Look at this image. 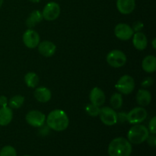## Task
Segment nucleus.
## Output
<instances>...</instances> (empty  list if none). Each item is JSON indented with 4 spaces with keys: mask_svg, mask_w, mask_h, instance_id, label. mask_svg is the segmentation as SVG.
I'll return each instance as SVG.
<instances>
[{
    "mask_svg": "<svg viewBox=\"0 0 156 156\" xmlns=\"http://www.w3.org/2000/svg\"><path fill=\"white\" fill-rule=\"evenodd\" d=\"M69 120L66 113L62 110H53L47 117V125L53 130L61 132L67 129Z\"/></svg>",
    "mask_w": 156,
    "mask_h": 156,
    "instance_id": "1",
    "label": "nucleus"
},
{
    "mask_svg": "<svg viewBox=\"0 0 156 156\" xmlns=\"http://www.w3.org/2000/svg\"><path fill=\"white\" fill-rule=\"evenodd\" d=\"M132 150V144L123 137L114 139L108 146L110 156H130Z\"/></svg>",
    "mask_w": 156,
    "mask_h": 156,
    "instance_id": "2",
    "label": "nucleus"
},
{
    "mask_svg": "<svg viewBox=\"0 0 156 156\" xmlns=\"http://www.w3.org/2000/svg\"><path fill=\"white\" fill-rule=\"evenodd\" d=\"M149 135V131L146 126L141 124H135L129 129L127 134L128 141L131 144L139 145L146 141Z\"/></svg>",
    "mask_w": 156,
    "mask_h": 156,
    "instance_id": "3",
    "label": "nucleus"
},
{
    "mask_svg": "<svg viewBox=\"0 0 156 156\" xmlns=\"http://www.w3.org/2000/svg\"><path fill=\"white\" fill-rule=\"evenodd\" d=\"M106 60L111 67L120 68L126 64L127 58L123 51L119 50H114L108 53Z\"/></svg>",
    "mask_w": 156,
    "mask_h": 156,
    "instance_id": "4",
    "label": "nucleus"
},
{
    "mask_svg": "<svg viewBox=\"0 0 156 156\" xmlns=\"http://www.w3.org/2000/svg\"><path fill=\"white\" fill-rule=\"evenodd\" d=\"M115 88L120 94H129L135 88V81L132 76L124 75L117 81Z\"/></svg>",
    "mask_w": 156,
    "mask_h": 156,
    "instance_id": "5",
    "label": "nucleus"
},
{
    "mask_svg": "<svg viewBox=\"0 0 156 156\" xmlns=\"http://www.w3.org/2000/svg\"><path fill=\"white\" fill-rule=\"evenodd\" d=\"M98 116L102 123L107 126H113L117 123V113L112 108L103 107L100 108Z\"/></svg>",
    "mask_w": 156,
    "mask_h": 156,
    "instance_id": "6",
    "label": "nucleus"
},
{
    "mask_svg": "<svg viewBox=\"0 0 156 156\" xmlns=\"http://www.w3.org/2000/svg\"><path fill=\"white\" fill-rule=\"evenodd\" d=\"M147 115V111L144 108L137 107L128 113L126 119L130 124H139L146 120Z\"/></svg>",
    "mask_w": 156,
    "mask_h": 156,
    "instance_id": "7",
    "label": "nucleus"
},
{
    "mask_svg": "<svg viewBox=\"0 0 156 156\" xmlns=\"http://www.w3.org/2000/svg\"><path fill=\"white\" fill-rule=\"evenodd\" d=\"M26 122L30 126L34 127H41L44 125L46 121V116L44 113L39 111H30L26 114L25 117Z\"/></svg>",
    "mask_w": 156,
    "mask_h": 156,
    "instance_id": "8",
    "label": "nucleus"
},
{
    "mask_svg": "<svg viewBox=\"0 0 156 156\" xmlns=\"http://www.w3.org/2000/svg\"><path fill=\"white\" fill-rule=\"evenodd\" d=\"M60 14V6L55 2H50L47 3L44 8L42 15L44 19L47 21H54Z\"/></svg>",
    "mask_w": 156,
    "mask_h": 156,
    "instance_id": "9",
    "label": "nucleus"
},
{
    "mask_svg": "<svg viewBox=\"0 0 156 156\" xmlns=\"http://www.w3.org/2000/svg\"><path fill=\"white\" fill-rule=\"evenodd\" d=\"M134 32L132 27L124 23L117 24L114 28V34L120 41H129L133 35Z\"/></svg>",
    "mask_w": 156,
    "mask_h": 156,
    "instance_id": "10",
    "label": "nucleus"
},
{
    "mask_svg": "<svg viewBox=\"0 0 156 156\" xmlns=\"http://www.w3.org/2000/svg\"><path fill=\"white\" fill-rule=\"evenodd\" d=\"M22 39L24 45L30 49H34L37 47L41 42L38 33L32 29H27L24 32Z\"/></svg>",
    "mask_w": 156,
    "mask_h": 156,
    "instance_id": "11",
    "label": "nucleus"
},
{
    "mask_svg": "<svg viewBox=\"0 0 156 156\" xmlns=\"http://www.w3.org/2000/svg\"><path fill=\"white\" fill-rule=\"evenodd\" d=\"M89 99L91 104L98 107H100L105 104L106 98H105V92L102 91L101 88H98V87H94L90 92Z\"/></svg>",
    "mask_w": 156,
    "mask_h": 156,
    "instance_id": "12",
    "label": "nucleus"
},
{
    "mask_svg": "<svg viewBox=\"0 0 156 156\" xmlns=\"http://www.w3.org/2000/svg\"><path fill=\"white\" fill-rule=\"evenodd\" d=\"M38 51L42 56L46 57H50L53 56L56 50V47L53 42L49 41H44L40 42L38 44Z\"/></svg>",
    "mask_w": 156,
    "mask_h": 156,
    "instance_id": "13",
    "label": "nucleus"
},
{
    "mask_svg": "<svg viewBox=\"0 0 156 156\" xmlns=\"http://www.w3.org/2000/svg\"><path fill=\"white\" fill-rule=\"evenodd\" d=\"M135 7V0H117V10L123 15H129L132 13Z\"/></svg>",
    "mask_w": 156,
    "mask_h": 156,
    "instance_id": "14",
    "label": "nucleus"
},
{
    "mask_svg": "<svg viewBox=\"0 0 156 156\" xmlns=\"http://www.w3.org/2000/svg\"><path fill=\"white\" fill-rule=\"evenodd\" d=\"M133 44L134 47L138 50H143L147 47L148 41L147 37L143 33L136 32L133 35Z\"/></svg>",
    "mask_w": 156,
    "mask_h": 156,
    "instance_id": "15",
    "label": "nucleus"
},
{
    "mask_svg": "<svg viewBox=\"0 0 156 156\" xmlns=\"http://www.w3.org/2000/svg\"><path fill=\"white\" fill-rule=\"evenodd\" d=\"M34 96L37 101L41 103H47L51 99V91L46 87H39L34 92Z\"/></svg>",
    "mask_w": 156,
    "mask_h": 156,
    "instance_id": "16",
    "label": "nucleus"
},
{
    "mask_svg": "<svg viewBox=\"0 0 156 156\" xmlns=\"http://www.w3.org/2000/svg\"><path fill=\"white\" fill-rule=\"evenodd\" d=\"M13 118L12 109L9 107H1L0 108V126H7Z\"/></svg>",
    "mask_w": 156,
    "mask_h": 156,
    "instance_id": "17",
    "label": "nucleus"
},
{
    "mask_svg": "<svg viewBox=\"0 0 156 156\" xmlns=\"http://www.w3.org/2000/svg\"><path fill=\"white\" fill-rule=\"evenodd\" d=\"M152 101V94L150 91L146 89H140L136 94V101L141 107H146L150 104Z\"/></svg>",
    "mask_w": 156,
    "mask_h": 156,
    "instance_id": "18",
    "label": "nucleus"
},
{
    "mask_svg": "<svg viewBox=\"0 0 156 156\" xmlns=\"http://www.w3.org/2000/svg\"><path fill=\"white\" fill-rule=\"evenodd\" d=\"M44 19L42 15V12L38 10H34L30 14L28 18L26 20V26L29 29L34 27L37 24H39Z\"/></svg>",
    "mask_w": 156,
    "mask_h": 156,
    "instance_id": "19",
    "label": "nucleus"
},
{
    "mask_svg": "<svg viewBox=\"0 0 156 156\" xmlns=\"http://www.w3.org/2000/svg\"><path fill=\"white\" fill-rule=\"evenodd\" d=\"M142 68L148 73H153L156 70V58L155 56L149 55L146 56L142 62Z\"/></svg>",
    "mask_w": 156,
    "mask_h": 156,
    "instance_id": "20",
    "label": "nucleus"
},
{
    "mask_svg": "<svg viewBox=\"0 0 156 156\" xmlns=\"http://www.w3.org/2000/svg\"><path fill=\"white\" fill-rule=\"evenodd\" d=\"M24 82L29 88H35L39 84L40 79L36 73L30 72L24 76Z\"/></svg>",
    "mask_w": 156,
    "mask_h": 156,
    "instance_id": "21",
    "label": "nucleus"
},
{
    "mask_svg": "<svg viewBox=\"0 0 156 156\" xmlns=\"http://www.w3.org/2000/svg\"><path fill=\"white\" fill-rule=\"evenodd\" d=\"M111 108L114 110H118L123 105V98L120 93H114L110 100Z\"/></svg>",
    "mask_w": 156,
    "mask_h": 156,
    "instance_id": "22",
    "label": "nucleus"
},
{
    "mask_svg": "<svg viewBox=\"0 0 156 156\" xmlns=\"http://www.w3.org/2000/svg\"><path fill=\"white\" fill-rule=\"evenodd\" d=\"M24 102V97L21 95H15L11 98L8 105L12 109H18L23 105Z\"/></svg>",
    "mask_w": 156,
    "mask_h": 156,
    "instance_id": "23",
    "label": "nucleus"
},
{
    "mask_svg": "<svg viewBox=\"0 0 156 156\" xmlns=\"http://www.w3.org/2000/svg\"><path fill=\"white\" fill-rule=\"evenodd\" d=\"M99 111H100L99 107L96 106V105H93L91 103L88 104L85 106V111L91 117H97V116H98Z\"/></svg>",
    "mask_w": 156,
    "mask_h": 156,
    "instance_id": "24",
    "label": "nucleus"
},
{
    "mask_svg": "<svg viewBox=\"0 0 156 156\" xmlns=\"http://www.w3.org/2000/svg\"><path fill=\"white\" fill-rule=\"evenodd\" d=\"M0 156H17L16 149L12 146H5L0 151Z\"/></svg>",
    "mask_w": 156,
    "mask_h": 156,
    "instance_id": "25",
    "label": "nucleus"
},
{
    "mask_svg": "<svg viewBox=\"0 0 156 156\" xmlns=\"http://www.w3.org/2000/svg\"><path fill=\"white\" fill-rule=\"evenodd\" d=\"M143 27H144V24H143V23L142 22V21H136L133 24V26L131 27H132L133 32H135L136 33V32L141 31V30H143Z\"/></svg>",
    "mask_w": 156,
    "mask_h": 156,
    "instance_id": "26",
    "label": "nucleus"
},
{
    "mask_svg": "<svg viewBox=\"0 0 156 156\" xmlns=\"http://www.w3.org/2000/svg\"><path fill=\"white\" fill-rule=\"evenodd\" d=\"M149 131L152 134L156 133V117H153L149 123Z\"/></svg>",
    "mask_w": 156,
    "mask_h": 156,
    "instance_id": "27",
    "label": "nucleus"
},
{
    "mask_svg": "<svg viewBox=\"0 0 156 156\" xmlns=\"http://www.w3.org/2000/svg\"><path fill=\"white\" fill-rule=\"evenodd\" d=\"M126 116H127V114L125 112H120L117 114V123H123L127 121Z\"/></svg>",
    "mask_w": 156,
    "mask_h": 156,
    "instance_id": "28",
    "label": "nucleus"
},
{
    "mask_svg": "<svg viewBox=\"0 0 156 156\" xmlns=\"http://www.w3.org/2000/svg\"><path fill=\"white\" fill-rule=\"evenodd\" d=\"M153 84H154L153 79L151 77H147L146 79H145L143 81L141 85H142V87H143V88H149L150 86H152Z\"/></svg>",
    "mask_w": 156,
    "mask_h": 156,
    "instance_id": "29",
    "label": "nucleus"
},
{
    "mask_svg": "<svg viewBox=\"0 0 156 156\" xmlns=\"http://www.w3.org/2000/svg\"><path fill=\"white\" fill-rule=\"evenodd\" d=\"M148 144L151 147H155L156 146V137L155 134H152V135H149L148 138L146 139Z\"/></svg>",
    "mask_w": 156,
    "mask_h": 156,
    "instance_id": "30",
    "label": "nucleus"
},
{
    "mask_svg": "<svg viewBox=\"0 0 156 156\" xmlns=\"http://www.w3.org/2000/svg\"><path fill=\"white\" fill-rule=\"evenodd\" d=\"M9 103L8 98L4 95L0 96V107H6Z\"/></svg>",
    "mask_w": 156,
    "mask_h": 156,
    "instance_id": "31",
    "label": "nucleus"
},
{
    "mask_svg": "<svg viewBox=\"0 0 156 156\" xmlns=\"http://www.w3.org/2000/svg\"><path fill=\"white\" fill-rule=\"evenodd\" d=\"M155 42H156V38H154L153 40H152V47H153V49H156V44H155Z\"/></svg>",
    "mask_w": 156,
    "mask_h": 156,
    "instance_id": "32",
    "label": "nucleus"
},
{
    "mask_svg": "<svg viewBox=\"0 0 156 156\" xmlns=\"http://www.w3.org/2000/svg\"><path fill=\"white\" fill-rule=\"evenodd\" d=\"M29 1L31 2H34V3H37V2H39L41 0H29Z\"/></svg>",
    "mask_w": 156,
    "mask_h": 156,
    "instance_id": "33",
    "label": "nucleus"
},
{
    "mask_svg": "<svg viewBox=\"0 0 156 156\" xmlns=\"http://www.w3.org/2000/svg\"><path fill=\"white\" fill-rule=\"evenodd\" d=\"M2 4H3V0H0V8L2 7Z\"/></svg>",
    "mask_w": 156,
    "mask_h": 156,
    "instance_id": "34",
    "label": "nucleus"
},
{
    "mask_svg": "<svg viewBox=\"0 0 156 156\" xmlns=\"http://www.w3.org/2000/svg\"><path fill=\"white\" fill-rule=\"evenodd\" d=\"M23 156H30V155H23Z\"/></svg>",
    "mask_w": 156,
    "mask_h": 156,
    "instance_id": "35",
    "label": "nucleus"
}]
</instances>
